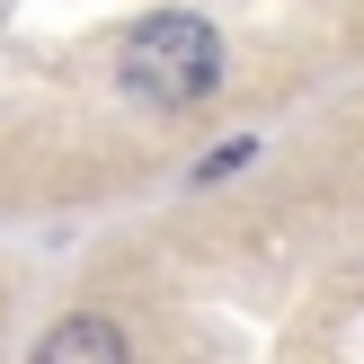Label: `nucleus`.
<instances>
[{
    "mask_svg": "<svg viewBox=\"0 0 364 364\" xmlns=\"http://www.w3.org/2000/svg\"><path fill=\"white\" fill-rule=\"evenodd\" d=\"M223 80V36L187 9H160L124 36V89L151 107H205Z\"/></svg>",
    "mask_w": 364,
    "mask_h": 364,
    "instance_id": "obj_1",
    "label": "nucleus"
},
{
    "mask_svg": "<svg viewBox=\"0 0 364 364\" xmlns=\"http://www.w3.org/2000/svg\"><path fill=\"white\" fill-rule=\"evenodd\" d=\"M36 364H134V347H124V329H116V320L80 311V320H63V329L36 347Z\"/></svg>",
    "mask_w": 364,
    "mask_h": 364,
    "instance_id": "obj_2",
    "label": "nucleus"
}]
</instances>
